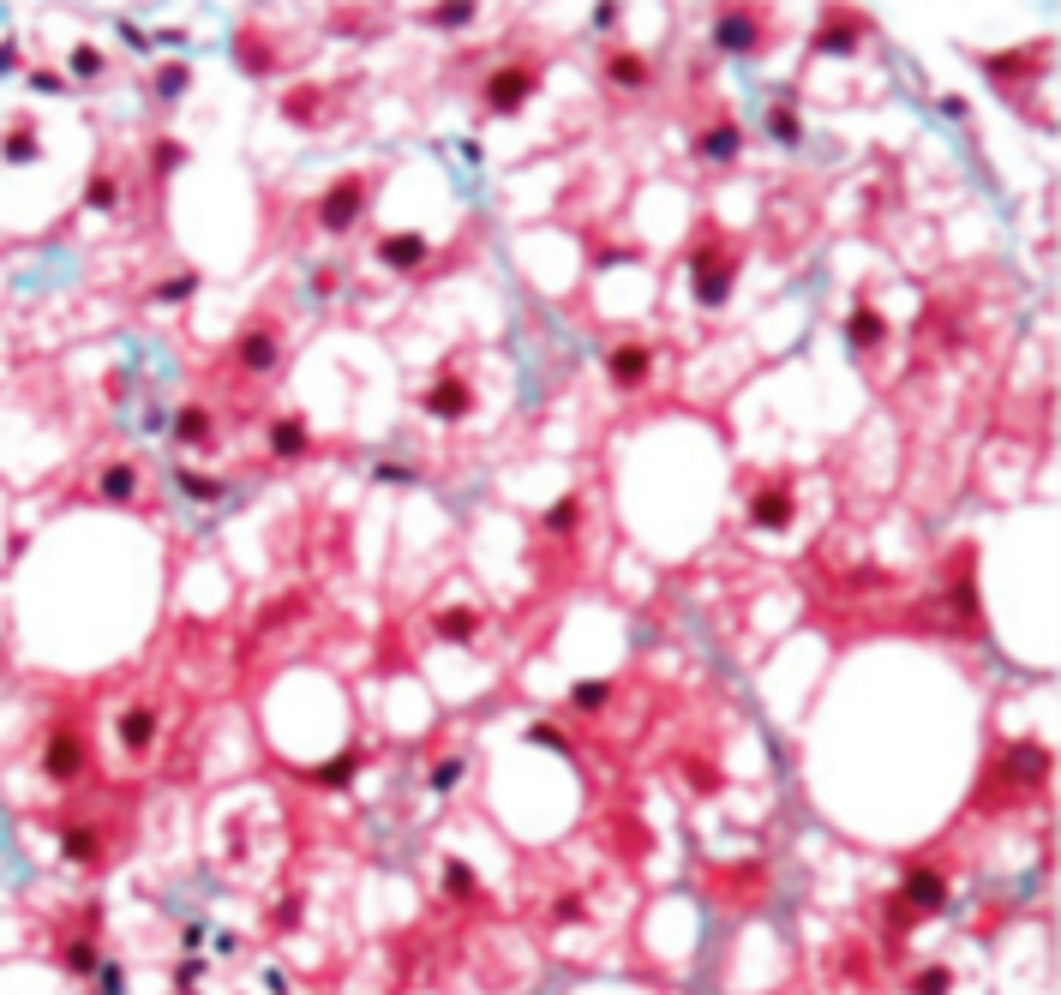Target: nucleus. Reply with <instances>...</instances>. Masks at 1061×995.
I'll use <instances>...</instances> for the list:
<instances>
[{"mask_svg": "<svg viewBox=\"0 0 1061 995\" xmlns=\"http://www.w3.org/2000/svg\"><path fill=\"white\" fill-rule=\"evenodd\" d=\"M858 36H864V18H858V12H828V24H822V36H816V54L852 48Z\"/></svg>", "mask_w": 1061, "mask_h": 995, "instance_id": "nucleus-14", "label": "nucleus"}, {"mask_svg": "<svg viewBox=\"0 0 1061 995\" xmlns=\"http://www.w3.org/2000/svg\"><path fill=\"white\" fill-rule=\"evenodd\" d=\"M456 780H462V762H438L432 768V792H450Z\"/></svg>", "mask_w": 1061, "mask_h": 995, "instance_id": "nucleus-28", "label": "nucleus"}, {"mask_svg": "<svg viewBox=\"0 0 1061 995\" xmlns=\"http://www.w3.org/2000/svg\"><path fill=\"white\" fill-rule=\"evenodd\" d=\"M690 282H696V306H726L738 282V252L720 234H702V246L690 252Z\"/></svg>", "mask_w": 1061, "mask_h": 995, "instance_id": "nucleus-1", "label": "nucleus"}, {"mask_svg": "<svg viewBox=\"0 0 1061 995\" xmlns=\"http://www.w3.org/2000/svg\"><path fill=\"white\" fill-rule=\"evenodd\" d=\"M264 438H270V456H276V462H300V456L312 450V426H306L300 414H276Z\"/></svg>", "mask_w": 1061, "mask_h": 995, "instance_id": "nucleus-9", "label": "nucleus"}, {"mask_svg": "<svg viewBox=\"0 0 1061 995\" xmlns=\"http://www.w3.org/2000/svg\"><path fill=\"white\" fill-rule=\"evenodd\" d=\"M312 288H318V294H324V300H330V294H336V288H342V276H336V270H318V276H312Z\"/></svg>", "mask_w": 1061, "mask_h": 995, "instance_id": "nucleus-31", "label": "nucleus"}, {"mask_svg": "<svg viewBox=\"0 0 1061 995\" xmlns=\"http://www.w3.org/2000/svg\"><path fill=\"white\" fill-rule=\"evenodd\" d=\"M366 192H372V174H342V180H330L324 192H318V204H312V216H318V228H330V234H348L354 222H360V210H366Z\"/></svg>", "mask_w": 1061, "mask_h": 995, "instance_id": "nucleus-2", "label": "nucleus"}, {"mask_svg": "<svg viewBox=\"0 0 1061 995\" xmlns=\"http://www.w3.org/2000/svg\"><path fill=\"white\" fill-rule=\"evenodd\" d=\"M420 408H426L432 420L456 426V420H468V414H474V384H468L462 372H444L432 390H420Z\"/></svg>", "mask_w": 1061, "mask_h": 995, "instance_id": "nucleus-5", "label": "nucleus"}, {"mask_svg": "<svg viewBox=\"0 0 1061 995\" xmlns=\"http://www.w3.org/2000/svg\"><path fill=\"white\" fill-rule=\"evenodd\" d=\"M648 366H654V348H648V342H618V348L606 354V372H612L618 390H642V384H648Z\"/></svg>", "mask_w": 1061, "mask_h": 995, "instance_id": "nucleus-7", "label": "nucleus"}, {"mask_svg": "<svg viewBox=\"0 0 1061 995\" xmlns=\"http://www.w3.org/2000/svg\"><path fill=\"white\" fill-rule=\"evenodd\" d=\"M282 324L276 318H252L240 336H234V372H246V378H270L276 366H282Z\"/></svg>", "mask_w": 1061, "mask_h": 995, "instance_id": "nucleus-3", "label": "nucleus"}, {"mask_svg": "<svg viewBox=\"0 0 1061 995\" xmlns=\"http://www.w3.org/2000/svg\"><path fill=\"white\" fill-rule=\"evenodd\" d=\"M738 150H744V132H738V120H732V114H720L714 126H702V132H696V156H702V162H720V168H726Z\"/></svg>", "mask_w": 1061, "mask_h": 995, "instance_id": "nucleus-8", "label": "nucleus"}, {"mask_svg": "<svg viewBox=\"0 0 1061 995\" xmlns=\"http://www.w3.org/2000/svg\"><path fill=\"white\" fill-rule=\"evenodd\" d=\"M210 432H216V426H210V408H198V402H192V408H180V414H174V444L204 450V444H210Z\"/></svg>", "mask_w": 1061, "mask_h": 995, "instance_id": "nucleus-15", "label": "nucleus"}, {"mask_svg": "<svg viewBox=\"0 0 1061 995\" xmlns=\"http://www.w3.org/2000/svg\"><path fill=\"white\" fill-rule=\"evenodd\" d=\"M612 696H618V684H612V678H594V684H576V690H570V708L594 714V708H606Z\"/></svg>", "mask_w": 1061, "mask_h": 995, "instance_id": "nucleus-20", "label": "nucleus"}, {"mask_svg": "<svg viewBox=\"0 0 1061 995\" xmlns=\"http://www.w3.org/2000/svg\"><path fill=\"white\" fill-rule=\"evenodd\" d=\"M792 510H798V504H792L786 486H756V492H750V522H756V528H792Z\"/></svg>", "mask_w": 1061, "mask_h": 995, "instance_id": "nucleus-10", "label": "nucleus"}, {"mask_svg": "<svg viewBox=\"0 0 1061 995\" xmlns=\"http://www.w3.org/2000/svg\"><path fill=\"white\" fill-rule=\"evenodd\" d=\"M180 84H192V72H186V66H168V72H162V96H174Z\"/></svg>", "mask_w": 1061, "mask_h": 995, "instance_id": "nucleus-30", "label": "nucleus"}, {"mask_svg": "<svg viewBox=\"0 0 1061 995\" xmlns=\"http://www.w3.org/2000/svg\"><path fill=\"white\" fill-rule=\"evenodd\" d=\"M180 492L198 498V504H216V498H222V480H210V474H180Z\"/></svg>", "mask_w": 1061, "mask_h": 995, "instance_id": "nucleus-23", "label": "nucleus"}, {"mask_svg": "<svg viewBox=\"0 0 1061 995\" xmlns=\"http://www.w3.org/2000/svg\"><path fill=\"white\" fill-rule=\"evenodd\" d=\"M576 522H582V498L570 492V498H558V504L546 510V522H540V528H546V534H570Z\"/></svg>", "mask_w": 1061, "mask_h": 995, "instance_id": "nucleus-21", "label": "nucleus"}, {"mask_svg": "<svg viewBox=\"0 0 1061 995\" xmlns=\"http://www.w3.org/2000/svg\"><path fill=\"white\" fill-rule=\"evenodd\" d=\"M132 492H138V468H132V462H114V468L102 474V498H114V504H126Z\"/></svg>", "mask_w": 1061, "mask_h": 995, "instance_id": "nucleus-19", "label": "nucleus"}, {"mask_svg": "<svg viewBox=\"0 0 1061 995\" xmlns=\"http://www.w3.org/2000/svg\"><path fill=\"white\" fill-rule=\"evenodd\" d=\"M846 342H852V348H882V342H888V318L876 312V300H858V306L846 312Z\"/></svg>", "mask_w": 1061, "mask_h": 995, "instance_id": "nucleus-12", "label": "nucleus"}, {"mask_svg": "<svg viewBox=\"0 0 1061 995\" xmlns=\"http://www.w3.org/2000/svg\"><path fill=\"white\" fill-rule=\"evenodd\" d=\"M354 768H360V756L348 750V756H336V762H318V768H312L306 780H312V786H330V792H342V786L354 780Z\"/></svg>", "mask_w": 1061, "mask_h": 995, "instance_id": "nucleus-18", "label": "nucleus"}, {"mask_svg": "<svg viewBox=\"0 0 1061 995\" xmlns=\"http://www.w3.org/2000/svg\"><path fill=\"white\" fill-rule=\"evenodd\" d=\"M90 204H96V210L114 204V174H96V180H90Z\"/></svg>", "mask_w": 1061, "mask_h": 995, "instance_id": "nucleus-27", "label": "nucleus"}, {"mask_svg": "<svg viewBox=\"0 0 1061 995\" xmlns=\"http://www.w3.org/2000/svg\"><path fill=\"white\" fill-rule=\"evenodd\" d=\"M438 636H444V642H474V636H480V612H468V606L438 612Z\"/></svg>", "mask_w": 1061, "mask_h": 995, "instance_id": "nucleus-17", "label": "nucleus"}, {"mask_svg": "<svg viewBox=\"0 0 1061 995\" xmlns=\"http://www.w3.org/2000/svg\"><path fill=\"white\" fill-rule=\"evenodd\" d=\"M768 126H774V132H780L786 144L798 138V114H792V108H774V114H768Z\"/></svg>", "mask_w": 1061, "mask_h": 995, "instance_id": "nucleus-26", "label": "nucleus"}, {"mask_svg": "<svg viewBox=\"0 0 1061 995\" xmlns=\"http://www.w3.org/2000/svg\"><path fill=\"white\" fill-rule=\"evenodd\" d=\"M30 156H36V138H30V126H18L6 138V162H30Z\"/></svg>", "mask_w": 1061, "mask_h": 995, "instance_id": "nucleus-24", "label": "nucleus"}, {"mask_svg": "<svg viewBox=\"0 0 1061 995\" xmlns=\"http://www.w3.org/2000/svg\"><path fill=\"white\" fill-rule=\"evenodd\" d=\"M426 24H438V30H462V24H474V6H468V0H450V6H438V12H426Z\"/></svg>", "mask_w": 1061, "mask_h": 995, "instance_id": "nucleus-22", "label": "nucleus"}, {"mask_svg": "<svg viewBox=\"0 0 1061 995\" xmlns=\"http://www.w3.org/2000/svg\"><path fill=\"white\" fill-rule=\"evenodd\" d=\"M372 252H378V264H390V270H402V276H408V270H426L432 240H426V234H414V228H396V234H384Z\"/></svg>", "mask_w": 1061, "mask_h": 995, "instance_id": "nucleus-6", "label": "nucleus"}, {"mask_svg": "<svg viewBox=\"0 0 1061 995\" xmlns=\"http://www.w3.org/2000/svg\"><path fill=\"white\" fill-rule=\"evenodd\" d=\"M600 66H606V78H612V84H624V90H642V84L654 78V72H648V60H642L636 48H612Z\"/></svg>", "mask_w": 1061, "mask_h": 995, "instance_id": "nucleus-13", "label": "nucleus"}, {"mask_svg": "<svg viewBox=\"0 0 1061 995\" xmlns=\"http://www.w3.org/2000/svg\"><path fill=\"white\" fill-rule=\"evenodd\" d=\"M714 42L732 48V54H744V48L762 42V18H756V12H720V18H714Z\"/></svg>", "mask_w": 1061, "mask_h": 995, "instance_id": "nucleus-11", "label": "nucleus"}, {"mask_svg": "<svg viewBox=\"0 0 1061 995\" xmlns=\"http://www.w3.org/2000/svg\"><path fill=\"white\" fill-rule=\"evenodd\" d=\"M534 90H540V66H534V60H504V66L486 78L480 102H486L492 114H516V108H522Z\"/></svg>", "mask_w": 1061, "mask_h": 995, "instance_id": "nucleus-4", "label": "nucleus"}, {"mask_svg": "<svg viewBox=\"0 0 1061 995\" xmlns=\"http://www.w3.org/2000/svg\"><path fill=\"white\" fill-rule=\"evenodd\" d=\"M72 72H90V78H96V72H102V54H96V48H72Z\"/></svg>", "mask_w": 1061, "mask_h": 995, "instance_id": "nucleus-29", "label": "nucleus"}, {"mask_svg": "<svg viewBox=\"0 0 1061 995\" xmlns=\"http://www.w3.org/2000/svg\"><path fill=\"white\" fill-rule=\"evenodd\" d=\"M120 738H126V750H150L156 744V708H126Z\"/></svg>", "mask_w": 1061, "mask_h": 995, "instance_id": "nucleus-16", "label": "nucleus"}, {"mask_svg": "<svg viewBox=\"0 0 1061 995\" xmlns=\"http://www.w3.org/2000/svg\"><path fill=\"white\" fill-rule=\"evenodd\" d=\"M192 288H198V270H186V276H174V282H162V288H156V300H186Z\"/></svg>", "mask_w": 1061, "mask_h": 995, "instance_id": "nucleus-25", "label": "nucleus"}]
</instances>
